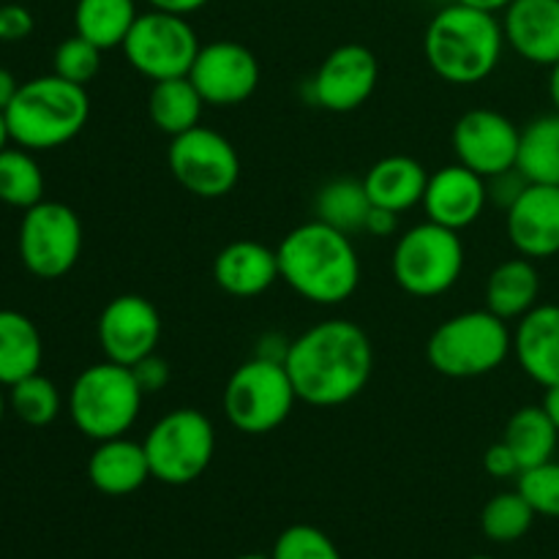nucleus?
<instances>
[{
    "label": "nucleus",
    "instance_id": "nucleus-1",
    "mask_svg": "<svg viewBox=\"0 0 559 559\" xmlns=\"http://www.w3.org/2000/svg\"><path fill=\"white\" fill-rule=\"evenodd\" d=\"M284 366L298 402L320 409L342 407L369 385L374 347L358 322L325 320L293 338Z\"/></svg>",
    "mask_w": 559,
    "mask_h": 559
},
{
    "label": "nucleus",
    "instance_id": "nucleus-2",
    "mask_svg": "<svg viewBox=\"0 0 559 559\" xmlns=\"http://www.w3.org/2000/svg\"><path fill=\"white\" fill-rule=\"evenodd\" d=\"M282 282L317 306H338L360 284V260L353 235L328 227L320 218L298 224L276 249Z\"/></svg>",
    "mask_w": 559,
    "mask_h": 559
},
{
    "label": "nucleus",
    "instance_id": "nucleus-3",
    "mask_svg": "<svg viewBox=\"0 0 559 559\" xmlns=\"http://www.w3.org/2000/svg\"><path fill=\"white\" fill-rule=\"evenodd\" d=\"M506 49V33L497 14L459 0L445 3L424 33L429 69L451 85H478L495 74Z\"/></svg>",
    "mask_w": 559,
    "mask_h": 559
},
{
    "label": "nucleus",
    "instance_id": "nucleus-4",
    "mask_svg": "<svg viewBox=\"0 0 559 559\" xmlns=\"http://www.w3.org/2000/svg\"><path fill=\"white\" fill-rule=\"evenodd\" d=\"M91 118L87 87L58 74L22 82L14 102L5 107L11 142L25 151H55L82 134Z\"/></svg>",
    "mask_w": 559,
    "mask_h": 559
},
{
    "label": "nucleus",
    "instance_id": "nucleus-5",
    "mask_svg": "<svg viewBox=\"0 0 559 559\" xmlns=\"http://www.w3.org/2000/svg\"><path fill=\"white\" fill-rule=\"evenodd\" d=\"M513 355V333L506 320L489 309L453 314L435 328L426 342L431 369L451 380H473L491 374Z\"/></svg>",
    "mask_w": 559,
    "mask_h": 559
},
{
    "label": "nucleus",
    "instance_id": "nucleus-6",
    "mask_svg": "<svg viewBox=\"0 0 559 559\" xmlns=\"http://www.w3.org/2000/svg\"><path fill=\"white\" fill-rule=\"evenodd\" d=\"M142 388L131 366L104 358L76 374L69 391V415L82 437L93 442L129 435L142 409Z\"/></svg>",
    "mask_w": 559,
    "mask_h": 559
},
{
    "label": "nucleus",
    "instance_id": "nucleus-7",
    "mask_svg": "<svg viewBox=\"0 0 559 559\" xmlns=\"http://www.w3.org/2000/svg\"><path fill=\"white\" fill-rule=\"evenodd\" d=\"M399 287L415 298H437L456 287L464 271V243L456 229L420 222L399 235L391 257Z\"/></svg>",
    "mask_w": 559,
    "mask_h": 559
},
{
    "label": "nucleus",
    "instance_id": "nucleus-8",
    "mask_svg": "<svg viewBox=\"0 0 559 559\" xmlns=\"http://www.w3.org/2000/svg\"><path fill=\"white\" fill-rule=\"evenodd\" d=\"M298 393L287 374V366L251 355L229 374L224 385V415L240 435H271L293 413Z\"/></svg>",
    "mask_w": 559,
    "mask_h": 559
},
{
    "label": "nucleus",
    "instance_id": "nucleus-9",
    "mask_svg": "<svg viewBox=\"0 0 559 559\" xmlns=\"http://www.w3.org/2000/svg\"><path fill=\"white\" fill-rule=\"evenodd\" d=\"M158 484H194L216 456V429L211 418L194 407H178L158 418L142 440Z\"/></svg>",
    "mask_w": 559,
    "mask_h": 559
},
{
    "label": "nucleus",
    "instance_id": "nucleus-10",
    "mask_svg": "<svg viewBox=\"0 0 559 559\" xmlns=\"http://www.w3.org/2000/svg\"><path fill=\"white\" fill-rule=\"evenodd\" d=\"M82 240H85V233H82V222L74 207L41 200L22 213L16 249L31 276L55 282L76 265L82 254Z\"/></svg>",
    "mask_w": 559,
    "mask_h": 559
},
{
    "label": "nucleus",
    "instance_id": "nucleus-11",
    "mask_svg": "<svg viewBox=\"0 0 559 559\" xmlns=\"http://www.w3.org/2000/svg\"><path fill=\"white\" fill-rule=\"evenodd\" d=\"M120 49L136 74L162 82L189 76L202 44L189 16L151 9L136 16Z\"/></svg>",
    "mask_w": 559,
    "mask_h": 559
},
{
    "label": "nucleus",
    "instance_id": "nucleus-12",
    "mask_svg": "<svg viewBox=\"0 0 559 559\" xmlns=\"http://www.w3.org/2000/svg\"><path fill=\"white\" fill-rule=\"evenodd\" d=\"M173 178L200 200L227 197L240 180V156L233 142L207 126L173 136L167 151Z\"/></svg>",
    "mask_w": 559,
    "mask_h": 559
},
{
    "label": "nucleus",
    "instance_id": "nucleus-13",
    "mask_svg": "<svg viewBox=\"0 0 559 559\" xmlns=\"http://www.w3.org/2000/svg\"><path fill=\"white\" fill-rule=\"evenodd\" d=\"M260 60L238 41L202 44L189 80L200 91L205 107H238L260 87Z\"/></svg>",
    "mask_w": 559,
    "mask_h": 559
},
{
    "label": "nucleus",
    "instance_id": "nucleus-14",
    "mask_svg": "<svg viewBox=\"0 0 559 559\" xmlns=\"http://www.w3.org/2000/svg\"><path fill=\"white\" fill-rule=\"evenodd\" d=\"M522 129L497 109H469L456 120L451 134L456 162L491 178L516 167Z\"/></svg>",
    "mask_w": 559,
    "mask_h": 559
},
{
    "label": "nucleus",
    "instance_id": "nucleus-15",
    "mask_svg": "<svg viewBox=\"0 0 559 559\" xmlns=\"http://www.w3.org/2000/svg\"><path fill=\"white\" fill-rule=\"evenodd\" d=\"M377 80V55L364 44H342L322 60L309 80V98L328 112H353L369 102Z\"/></svg>",
    "mask_w": 559,
    "mask_h": 559
},
{
    "label": "nucleus",
    "instance_id": "nucleus-16",
    "mask_svg": "<svg viewBox=\"0 0 559 559\" xmlns=\"http://www.w3.org/2000/svg\"><path fill=\"white\" fill-rule=\"evenodd\" d=\"M96 336L104 358L120 366H134L136 360L156 353L162 342V317L142 295H118L98 314Z\"/></svg>",
    "mask_w": 559,
    "mask_h": 559
},
{
    "label": "nucleus",
    "instance_id": "nucleus-17",
    "mask_svg": "<svg viewBox=\"0 0 559 559\" xmlns=\"http://www.w3.org/2000/svg\"><path fill=\"white\" fill-rule=\"evenodd\" d=\"M486 205H489L486 178H480L478 173L459 162L429 175L424 200H420V207H424L429 222L456 229V233L473 227L484 216Z\"/></svg>",
    "mask_w": 559,
    "mask_h": 559
},
{
    "label": "nucleus",
    "instance_id": "nucleus-18",
    "mask_svg": "<svg viewBox=\"0 0 559 559\" xmlns=\"http://www.w3.org/2000/svg\"><path fill=\"white\" fill-rule=\"evenodd\" d=\"M511 246L527 260L559 254V186L530 183L506 211Z\"/></svg>",
    "mask_w": 559,
    "mask_h": 559
},
{
    "label": "nucleus",
    "instance_id": "nucleus-19",
    "mask_svg": "<svg viewBox=\"0 0 559 559\" xmlns=\"http://www.w3.org/2000/svg\"><path fill=\"white\" fill-rule=\"evenodd\" d=\"M506 44L535 66L559 60V0H513L500 16Z\"/></svg>",
    "mask_w": 559,
    "mask_h": 559
},
{
    "label": "nucleus",
    "instance_id": "nucleus-20",
    "mask_svg": "<svg viewBox=\"0 0 559 559\" xmlns=\"http://www.w3.org/2000/svg\"><path fill=\"white\" fill-rule=\"evenodd\" d=\"M278 278L276 249L260 240H233L213 260V282L233 298H257Z\"/></svg>",
    "mask_w": 559,
    "mask_h": 559
},
{
    "label": "nucleus",
    "instance_id": "nucleus-21",
    "mask_svg": "<svg viewBox=\"0 0 559 559\" xmlns=\"http://www.w3.org/2000/svg\"><path fill=\"white\" fill-rule=\"evenodd\" d=\"M513 355L524 374L540 388L559 382V306L538 304L513 331Z\"/></svg>",
    "mask_w": 559,
    "mask_h": 559
},
{
    "label": "nucleus",
    "instance_id": "nucleus-22",
    "mask_svg": "<svg viewBox=\"0 0 559 559\" xmlns=\"http://www.w3.org/2000/svg\"><path fill=\"white\" fill-rule=\"evenodd\" d=\"M87 478L93 489L107 497L134 495L147 484V478H153L145 445L126 435L96 442L87 459Z\"/></svg>",
    "mask_w": 559,
    "mask_h": 559
},
{
    "label": "nucleus",
    "instance_id": "nucleus-23",
    "mask_svg": "<svg viewBox=\"0 0 559 559\" xmlns=\"http://www.w3.org/2000/svg\"><path fill=\"white\" fill-rule=\"evenodd\" d=\"M426 183H429V173H426L424 164L413 156H402V153L371 164L364 178L371 205L388 207L399 216L409 207L420 205Z\"/></svg>",
    "mask_w": 559,
    "mask_h": 559
},
{
    "label": "nucleus",
    "instance_id": "nucleus-24",
    "mask_svg": "<svg viewBox=\"0 0 559 559\" xmlns=\"http://www.w3.org/2000/svg\"><path fill=\"white\" fill-rule=\"evenodd\" d=\"M540 300V273L527 257L500 262L486 278V309L500 320H522Z\"/></svg>",
    "mask_w": 559,
    "mask_h": 559
},
{
    "label": "nucleus",
    "instance_id": "nucleus-25",
    "mask_svg": "<svg viewBox=\"0 0 559 559\" xmlns=\"http://www.w3.org/2000/svg\"><path fill=\"white\" fill-rule=\"evenodd\" d=\"M44 360V342L36 322L14 309H0V385L36 374Z\"/></svg>",
    "mask_w": 559,
    "mask_h": 559
},
{
    "label": "nucleus",
    "instance_id": "nucleus-26",
    "mask_svg": "<svg viewBox=\"0 0 559 559\" xmlns=\"http://www.w3.org/2000/svg\"><path fill=\"white\" fill-rule=\"evenodd\" d=\"M202 109H205V102L189 76L153 82L151 93H147V115H151L153 126L169 140L200 126Z\"/></svg>",
    "mask_w": 559,
    "mask_h": 559
},
{
    "label": "nucleus",
    "instance_id": "nucleus-27",
    "mask_svg": "<svg viewBox=\"0 0 559 559\" xmlns=\"http://www.w3.org/2000/svg\"><path fill=\"white\" fill-rule=\"evenodd\" d=\"M136 16V0H76L74 33L107 52L123 47Z\"/></svg>",
    "mask_w": 559,
    "mask_h": 559
},
{
    "label": "nucleus",
    "instance_id": "nucleus-28",
    "mask_svg": "<svg viewBox=\"0 0 559 559\" xmlns=\"http://www.w3.org/2000/svg\"><path fill=\"white\" fill-rule=\"evenodd\" d=\"M516 169L530 183L559 186V112L540 115L522 129Z\"/></svg>",
    "mask_w": 559,
    "mask_h": 559
},
{
    "label": "nucleus",
    "instance_id": "nucleus-29",
    "mask_svg": "<svg viewBox=\"0 0 559 559\" xmlns=\"http://www.w3.org/2000/svg\"><path fill=\"white\" fill-rule=\"evenodd\" d=\"M502 440L516 453L522 469H530L555 459L559 431L540 404H527L508 418Z\"/></svg>",
    "mask_w": 559,
    "mask_h": 559
},
{
    "label": "nucleus",
    "instance_id": "nucleus-30",
    "mask_svg": "<svg viewBox=\"0 0 559 559\" xmlns=\"http://www.w3.org/2000/svg\"><path fill=\"white\" fill-rule=\"evenodd\" d=\"M371 213V200L364 180L336 178L322 186L314 197V218L344 235L364 233Z\"/></svg>",
    "mask_w": 559,
    "mask_h": 559
},
{
    "label": "nucleus",
    "instance_id": "nucleus-31",
    "mask_svg": "<svg viewBox=\"0 0 559 559\" xmlns=\"http://www.w3.org/2000/svg\"><path fill=\"white\" fill-rule=\"evenodd\" d=\"M44 200V173L33 151L14 145L0 151V202L9 207L38 205Z\"/></svg>",
    "mask_w": 559,
    "mask_h": 559
},
{
    "label": "nucleus",
    "instance_id": "nucleus-32",
    "mask_svg": "<svg viewBox=\"0 0 559 559\" xmlns=\"http://www.w3.org/2000/svg\"><path fill=\"white\" fill-rule=\"evenodd\" d=\"M60 407H63V399H60L58 385L41 371L9 388V409L27 426L44 429L52 420H58Z\"/></svg>",
    "mask_w": 559,
    "mask_h": 559
},
{
    "label": "nucleus",
    "instance_id": "nucleus-33",
    "mask_svg": "<svg viewBox=\"0 0 559 559\" xmlns=\"http://www.w3.org/2000/svg\"><path fill=\"white\" fill-rule=\"evenodd\" d=\"M535 516L538 513L524 500L522 491H502L486 502L484 513H480V527H484L486 538L495 544H513L530 533Z\"/></svg>",
    "mask_w": 559,
    "mask_h": 559
},
{
    "label": "nucleus",
    "instance_id": "nucleus-34",
    "mask_svg": "<svg viewBox=\"0 0 559 559\" xmlns=\"http://www.w3.org/2000/svg\"><path fill=\"white\" fill-rule=\"evenodd\" d=\"M102 52L96 44H91L82 36H71L55 47L52 55V74L63 76V80L74 82V85L87 87L102 71Z\"/></svg>",
    "mask_w": 559,
    "mask_h": 559
},
{
    "label": "nucleus",
    "instance_id": "nucleus-35",
    "mask_svg": "<svg viewBox=\"0 0 559 559\" xmlns=\"http://www.w3.org/2000/svg\"><path fill=\"white\" fill-rule=\"evenodd\" d=\"M271 559H342L331 538L311 524H293L273 544Z\"/></svg>",
    "mask_w": 559,
    "mask_h": 559
},
{
    "label": "nucleus",
    "instance_id": "nucleus-36",
    "mask_svg": "<svg viewBox=\"0 0 559 559\" xmlns=\"http://www.w3.org/2000/svg\"><path fill=\"white\" fill-rule=\"evenodd\" d=\"M519 491L538 516L559 519V462L549 459V462L522 469Z\"/></svg>",
    "mask_w": 559,
    "mask_h": 559
},
{
    "label": "nucleus",
    "instance_id": "nucleus-37",
    "mask_svg": "<svg viewBox=\"0 0 559 559\" xmlns=\"http://www.w3.org/2000/svg\"><path fill=\"white\" fill-rule=\"evenodd\" d=\"M527 186H530V180L524 178L516 167L506 169V173H500V175H491V178H486V194H489V205H497V207H502V211H508V207H511L513 202L524 194V189H527Z\"/></svg>",
    "mask_w": 559,
    "mask_h": 559
},
{
    "label": "nucleus",
    "instance_id": "nucleus-38",
    "mask_svg": "<svg viewBox=\"0 0 559 559\" xmlns=\"http://www.w3.org/2000/svg\"><path fill=\"white\" fill-rule=\"evenodd\" d=\"M131 371H134L136 385L142 388V393H145V396L162 393L164 388L169 385V380H173V369H169L167 358H162L158 353H151L147 358L136 360V364L131 366Z\"/></svg>",
    "mask_w": 559,
    "mask_h": 559
},
{
    "label": "nucleus",
    "instance_id": "nucleus-39",
    "mask_svg": "<svg viewBox=\"0 0 559 559\" xmlns=\"http://www.w3.org/2000/svg\"><path fill=\"white\" fill-rule=\"evenodd\" d=\"M36 22L33 14L20 3H5L0 5V41L3 44H16L25 41L33 33Z\"/></svg>",
    "mask_w": 559,
    "mask_h": 559
},
{
    "label": "nucleus",
    "instance_id": "nucleus-40",
    "mask_svg": "<svg viewBox=\"0 0 559 559\" xmlns=\"http://www.w3.org/2000/svg\"><path fill=\"white\" fill-rule=\"evenodd\" d=\"M484 467H486V473L497 480L519 478V475H522V464H519L516 453L508 448L506 440L489 445V451H486V456H484Z\"/></svg>",
    "mask_w": 559,
    "mask_h": 559
},
{
    "label": "nucleus",
    "instance_id": "nucleus-41",
    "mask_svg": "<svg viewBox=\"0 0 559 559\" xmlns=\"http://www.w3.org/2000/svg\"><path fill=\"white\" fill-rule=\"evenodd\" d=\"M289 344H293V338H287L284 333H276V331L262 333V336L257 338L254 358L273 360V364H284V360H287V353H289Z\"/></svg>",
    "mask_w": 559,
    "mask_h": 559
},
{
    "label": "nucleus",
    "instance_id": "nucleus-42",
    "mask_svg": "<svg viewBox=\"0 0 559 559\" xmlns=\"http://www.w3.org/2000/svg\"><path fill=\"white\" fill-rule=\"evenodd\" d=\"M396 229H399V213L388 211V207L371 205V213L369 218H366L364 233L374 235V238H391Z\"/></svg>",
    "mask_w": 559,
    "mask_h": 559
},
{
    "label": "nucleus",
    "instance_id": "nucleus-43",
    "mask_svg": "<svg viewBox=\"0 0 559 559\" xmlns=\"http://www.w3.org/2000/svg\"><path fill=\"white\" fill-rule=\"evenodd\" d=\"M151 9L158 11H169V14H180V16H189L197 14L200 9H205L211 0H145Z\"/></svg>",
    "mask_w": 559,
    "mask_h": 559
},
{
    "label": "nucleus",
    "instance_id": "nucleus-44",
    "mask_svg": "<svg viewBox=\"0 0 559 559\" xmlns=\"http://www.w3.org/2000/svg\"><path fill=\"white\" fill-rule=\"evenodd\" d=\"M16 91H20V82H16V76L11 74L9 69H3V66H0V112H5V107L14 102Z\"/></svg>",
    "mask_w": 559,
    "mask_h": 559
},
{
    "label": "nucleus",
    "instance_id": "nucleus-45",
    "mask_svg": "<svg viewBox=\"0 0 559 559\" xmlns=\"http://www.w3.org/2000/svg\"><path fill=\"white\" fill-rule=\"evenodd\" d=\"M540 407L546 409V415H549L551 424H555V429L559 431V382H557V385L546 388L544 402H540Z\"/></svg>",
    "mask_w": 559,
    "mask_h": 559
},
{
    "label": "nucleus",
    "instance_id": "nucleus-46",
    "mask_svg": "<svg viewBox=\"0 0 559 559\" xmlns=\"http://www.w3.org/2000/svg\"><path fill=\"white\" fill-rule=\"evenodd\" d=\"M459 3L473 5V9H480V11H489V14H502L513 0H459Z\"/></svg>",
    "mask_w": 559,
    "mask_h": 559
},
{
    "label": "nucleus",
    "instance_id": "nucleus-47",
    "mask_svg": "<svg viewBox=\"0 0 559 559\" xmlns=\"http://www.w3.org/2000/svg\"><path fill=\"white\" fill-rule=\"evenodd\" d=\"M549 98L559 112V60L549 69Z\"/></svg>",
    "mask_w": 559,
    "mask_h": 559
},
{
    "label": "nucleus",
    "instance_id": "nucleus-48",
    "mask_svg": "<svg viewBox=\"0 0 559 559\" xmlns=\"http://www.w3.org/2000/svg\"><path fill=\"white\" fill-rule=\"evenodd\" d=\"M11 145V134H9V123H5V112H0V151Z\"/></svg>",
    "mask_w": 559,
    "mask_h": 559
},
{
    "label": "nucleus",
    "instance_id": "nucleus-49",
    "mask_svg": "<svg viewBox=\"0 0 559 559\" xmlns=\"http://www.w3.org/2000/svg\"><path fill=\"white\" fill-rule=\"evenodd\" d=\"M5 409H9V396H5V385H0V424H3Z\"/></svg>",
    "mask_w": 559,
    "mask_h": 559
},
{
    "label": "nucleus",
    "instance_id": "nucleus-50",
    "mask_svg": "<svg viewBox=\"0 0 559 559\" xmlns=\"http://www.w3.org/2000/svg\"><path fill=\"white\" fill-rule=\"evenodd\" d=\"M235 559H271V557H262V555H240V557H235Z\"/></svg>",
    "mask_w": 559,
    "mask_h": 559
},
{
    "label": "nucleus",
    "instance_id": "nucleus-51",
    "mask_svg": "<svg viewBox=\"0 0 559 559\" xmlns=\"http://www.w3.org/2000/svg\"><path fill=\"white\" fill-rule=\"evenodd\" d=\"M429 3H442V5H445V3H453V0H429Z\"/></svg>",
    "mask_w": 559,
    "mask_h": 559
},
{
    "label": "nucleus",
    "instance_id": "nucleus-52",
    "mask_svg": "<svg viewBox=\"0 0 559 559\" xmlns=\"http://www.w3.org/2000/svg\"><path fill=\"white\" fill-rule=\"evenodd\" d=\"M469 559H495V557H469Z\"/></svg>",
    "mask_w": 559,
    "mask_h": 559
}]
</instances>
